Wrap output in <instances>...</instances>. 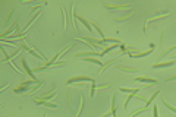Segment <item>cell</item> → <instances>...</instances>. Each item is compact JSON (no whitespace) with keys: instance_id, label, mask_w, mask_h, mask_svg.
I'll return each instance as SVG.
<instances>
[{"instance_id":"e575fe53","label":"cell","mask_w":176,"mask_h":117,"mask_svg":"<svg viewBox=\"0 0 176 117\" xmlns=\"http://www.w3.org/2000/svg\"><path fill=\"white\" fill-rule=\"evenodd\" d=\"M43 117H48V116H47V114H43Z\"/></svg>"},{"instance_id":"5b68a950","label":"cell","mask_w":176,"mask_h":117,"mask_svg":"<svg viewBox=\"0 0 176 117\" xmlns=\"http://www.w3.org/2000/svg\"><path fill=\"white\" fill-rule=\"evenodd\" d=\"M31 84H35L34 81H24V82H22V84H19L18 85V86H15L13 88V91L16 92V94H21V92H29V89H28V86H29V85Z\"/></svg>"},{"instance_id":"7a4b0ae2","label":"cell","mask_w":176,"mask_h":117,"mask_svg":"<svg viewBox=\"0 0 176 117\" xmlns=\"http://www.w3.org/2000/svg\"><path fill=\"white\" fill-rule=\"evenodd\" d=\"M94 78H90V76H85V75H79V76H74V78H69L66 81L68 85H74V84H78V82H93Z\"/></svg>"},{"instance_id":"9c48e42d","label":"cell","mask_w":176,"mask_h":117,"mask_svg":"<svg viewBox=\"0 0 176 117\" xmlns=\"http://www.w3.org/2000/svg\"><path fill=\"white\" fill-rule=\"evenodd\" d=\"M103 6L107 7V9H112V10H128L129 9V5H110V3H103Z\"/></svg>"},{"instance_id":"d6986e66","label":"cell","mask_w":176,"mask_h":117,"mask_svg":"<svg viewBox=\"0 0 176 117\" xmlns=\"http://www.w3.org/2000/svg\"><path fill=\"white\" fill-rule=\"evenodd\" d=\"M175 50H176V46H172V47H169L167 50H164V51H162V53H160V56H159V60H163V58H164V57H167V56H169L170 53H172V51H175Z\"/></svg>"},{"instance_id":"ac0fdd59","label":"cell","mask_w":176,"mask_h":117,"mask_svg":"<svg viewBox=\"0 0 176 117\" xmlns=\"http://www.w3.org/2000/svg\"><path fill=\"white\" fill-rule=\"evenodd\" d=\"M91 26H93V28H94L95 31H97V32H98V35H100V40H103V41H104V40H106V37H104V34H103L101 28H100V26H98V24H97V22H95V21H91Z\"/></svg>"},{"instance_id":"1f68e13d","label":"cell","mask_w":176,"mask_h":117,"mask_svg":"<svg viewBox=\"0 0 176 117\" xmlns=\"http://www.w3.org/2000/svg\"><path fill=\"white\" fill-rule=\"evenodd\" d=\"M153 117H159V108L156 104H153Z\"/></svg>"},{"instance_id":"30bf717a","label":"cell","mask_w":176,"mask_h":117,"mask_svg":"<svg viewBox=\"0 0 176 117\" xmlns=\"http://www.w3.org/2000/svg\"><path fill=\"white\" fill-rule=\"evenodd\" d=\"M135 82H144V84H147V85H157L159 84L157 79H151V78H147V76H136Z\"/></svg>"},{"instance_id":"44dd1931","label":"cell","mask_w":176,"mask_h":117,"mask_svg":"<svg viewBox=\"0 0 176 117\" xmlns=\"http://www.w3.org/2000/svg\"><path fill=\"white\" fill-rule=\"evenodd\" d=\"M110 111H112V114H113V117H117V114H116V95L113 94L112 95V103H110Z\"/></svg>"},{"instance_id":"52a82bcc","label":"cell","mask_w":176,"mask_h":117,"mask_svg":"<svg viewBox=\"0 0 176 117\" xmlns=\"http://www.w3.org/2000/svg\"><path fill=\"white\" fill-rule=\"evenodd\" d=\"M74 7L75 5L74 3H71V7L68 9V16H69V22L72 24V26H74V29L75 31H79V26L75 24V12H74Z\"/></svg>"},{"instance_id":"4fadbf2b","label":"cell","mask_w":176,"mask_h":117,"mask_svg":"<svg viewBox=\"0 0 176 117\" xmlns=\"http://www.w3.org/2000/svg\"><path fill=\"white\" fill-rule=\"evenodd\" d=\"M40 15H41V9H40V10H37V12H35L34 15H33V18H31V19L28 21L27 26L24 28V32H27V29H28V28H29V26H31V25H33V24H34V22H35V21H37V19H38V18H40Z\"/></svg>"},{"instance_id":"5bb4252c","label":"cell","mask_w":176,"mask_h":117,"mask_svg":"<svg viewBox=\"0 0 176 117\" xmlns=\"http://www.w3.org/2000/svg\"><path fill=\"white\" fill-rule=\"evenodd\" d=\"M116 69L126 72V73H135V72H140L138 67H128V66H123V65H116Z\"/></svg>"},{"instance_id":"cb8c5ba5","label":"cell","mask_w":176,"mask_h":117,"mask_svg":"<svg viewBox=\"0 0 176 117\" xmlns=\"http://www.w3.org/2000/svg\"><path fill=\"white\" fill-rule=\"evenodd\" d=\"M72 47H75L74 43H71V44H68V46H65V47H63V48H62V51H59V58L63 57V56H65V53L69 51V50H71Z\"/></svg>"},{"instance_id":"83f0119b","label":"cell","mask_w":176,"mask_h":117,"mask_svg":"<svg viewBox=\"0 0 176 117\" xmlns=\"http://www.w3.org/2000/svg\"><path fill=\"white\" fill-rule=\"evenodd\" d=\"M84 103H85V100H84V95H81V98H79V110H78V113H76V117H81L82 110H84Z\"/></svg>"},{"instance_id":"9a60e30c","label":"cell","mask_w":176,"mask_h":117,"mask_svg":"<svg viewBox=\"0 0 176 117\" xmlns=\"http://www.w3.org/2000/svg\"><path fill=\"white\" fill-rule=\"evenodd\" d=\"M35 104H38V105H43V107H48V108H57V105L53 104V103H48V101H43V100H33Z\"/></svg>"},{"instance_id":"ba28073f","label":"cell","mask_w":176,"mask_h":117,"mask_svg":"<svg viewBox=\"0 0 176 117\" xmlns=\"http://www.w3.org/2000/svg\"><path fill=\"white\" fill-rule=\"evenodd\" d=\"M101 57V51H95V50H90V51H81V53H76L75 57Z\"/></svg>"},{"instance_id":"e0dca14e","label":"cell","mask_w":176,"mask_h":117,"mask_svg":"<svg viewBox=\"0 0 176 117\" xmlns=\"http://www.w3.org/2000/svg\"><path fill=\"white\" fill-rule=\"evenodd\" d=\"M112 65H117V57L110 58L107 63H104V65H103V67H101V70H100V75H103V73H104V70H107V69H109V67H110Z\"/></svg>"},{"instance_id":"d6a6232c","label":"cell","mask_w":176,"mask_h":117,"mask_svg":"<svg viewBox=\"0 0 176 117\" xmlns=\"http://www.w3.org/2000/svg\"><path fill=\"white\" fill-rule=\"evenodd\" d=\"M172 81H176V75H172L169 78H166V82H172Z\"/></svg>"},{"instance_id":"4316f807","label":"cell","mask_w":176,"mask_h":117,"mask_svg":"<svg viewBox=\"0 0 176 117\" xmlns=\"http://www.w3.org/2000/svg\"><path fill=\"white\" fill-rule=\"evenodd\" d=\"M140 89L141 88H119V91H122V92H128V94H134V92H140Z\"/></svg>"},{"instance_id":"f1b7e54d","label":"cell","mask_w":176,"mask_h":117,"mask_svg":"<svg viewBox=\"0 0 176 117\" xmlns=\"http://www.w3.org/2000/svg\"><path fill=\"white\" fill-rule=\"evenodd\" d=\"M66 65H68V63H66L65 60H62V62H56V63H53V65L48 67V70H50V69H56V67H63V66H66Z\"/></svg>"},{"instance_id":"6da1fadb","label":"cell","mask_w":176,"mask_h":117,"mask_svg":"<svg viewBox=\"0 0 176 117\" xmlns=\"http://www.w3.org/2000/svg\"><path fill=\"white\" fill-rule=\"evenodd\" d=\"M56 92H57V86H53L50 91L44 92V94H40V95H37V97H33V100H43V101H48V100H52V98L56 97Z\"/></svg>"},{"instance_id":"603a6c76","label":"cell","mask_w":176,"mask_h":117,"mask_svg":"<svg viewBox=\"0 0 176 117\" xmlns=\"http://www.w3.org/2000/svg\"><path fill=\"white\" fill-rule=\"evenodd\" d=\"M135 15V12H131V13H126V15H123L121 18H115V22H123V21H128L129 18H132Z\"/></svg>"},{"instance_id":"277c9868","label":"cell","mask_w":176,"mask_h":117,"mask_svg":"<svg viewBox=\"0 0 176 117\" xmlns=\"http://www.w3.org/2000/svg\"><path fill=\"white\" fill-rule=\"evenodd\" d=\"M21 63H22V66H24V69H25V73L31 76V81H34V82H37V84H40L41 81H40V79H37V76H35L34 70H33V69H31V67L28 66L27 60H25V58H21Z\"/></svg>"},{"instance_id":"ffe728a7","label":"cell","mask_w":176,"mask_h":117,"mask_svg":"<svg viewBox=\"0 0 176 117\" xmlns=\"http://www.w3.org/2000/svg\"><path fill=\"white\" fill-rule=\"evenodd\" d=\"M60 12H62V22H63V29H68V21H66V10L65 7L60 6Z\"/></svg>"},{"instance_id":"2e32d148","label":"cell","mask_w":176,"mask_h":117,"mask_svg":"<svg viewBox=\"0 0 176 117\" xmlns=\"http://www.w3.org/2000/svg\"><path fill=\"white\" fill-rule=\"evenodd\" d=\"M154 51V48H148L147 51H140V53H135V54H131L129 57L132 58H141V57H145V56H148V54H151V53Z\"/></svg>"},{"instance_id":"7402d4cb","label":"cell","mask_w":176,"mask_h":117,"mask_svg":"<svg viewBox=\"0 0 176 117\" xmlns=\"http://www.w3.org/2000/svg\"><path fill=\"white\" fill-rule=\"evenodd\" d=\"M150 108H151V107H142V108H138V110L132 111V113H131L128 117H135V116H138V114H141V113H145V111H148Z\"/></svg>"},{"instance_id":"7c38bea8","label":"cell","mask_w":176,"mask_h":117,"mask_svg":"<svg viewBox=\"0 0 176 117\" xmlns=\"http://www.w3.org/2000/svg\"><path fill=\"white\" fill-rule=\"evenodd\" d=\"M176 63V60H169V62H160V63H156L153 65V69H164V67H170Z\"/></svg>"},{"instance_id":"d590c367","label":"cell","mask_w":176,"mask_h":117,"mask_svg":"<svg viewBox=\"0 0 176 117\" xmlns=\"http://www.w3.org/2000/svg\"><path fill=\"white\" fill-rule=\"evenodd\" d=\"M112 117H113V116H112Z\"/></svg>"},{"instance_id":"8fae6325","label":"cell","mask_w":176,"mask_h":117,"mask_svg":"<svg viewBox=\"0 0 176 117\" xmlns=\"http://www.w3.org/2000/svg\"><path fill=\"white\" fill-rule=\"evenodd\" d=\"M76 21H79L82 25L87 28L88 32H93V26H91V22H90V21H87L85 18H82V16H79V15H75V22H76Z\"/></svg>"},{"instance_id":"836d02e7","label":"cell","mask_w":176,"mask_h":117,"mask_svg":"<svg viewBox=\"0 0 176 117\" xmlns=\"http://www.w3.org/2000/svg\"><path fill=\"white\" fill-rule=\"evenodd\" d=\"M110 116H113V114H112V111L109 110V111H106V113H104L101 117H110Z\"/></svg>"},{"instance_id":"3957f363","label":"cell","mask_w":176,"mask_h":117,"mask_svg":"<svg viewBox=\"0 0 176 117\" xmlns=\"http://www.w3.org/2000/svg\"><path fill=\"white\" fill-rule=\"evenodd\" d=\"M19 46L22 47V48H24L25 51H28V53H29V54H33V56H34L35 58H41V60H44V57H43V56H41L40 53L37 51V50H34V48H31V47H28V44H27V43H25V41H24V38H21V41H19Z\"/></svg>"},{"instance_id":"4dcf8cb0","label":"cell","mask_w":176,"mask_h":117,"mask_svg":"<svg viewBox=\"0 0 176 117\" xmlns=\"http://www.w3.org/2000/svg\"><path fill=\"white\" fill-rule=\"evenodd\" d=\"M135 98H136V100H141V101H144V103H147V101H148V100H147V97H144L142 94H136Z\"/></svg>"},{"instance_id":"484cf974","label":"cell","mask_w":176,"mask_h":117,"mask_svg":"<svg viewBox=\"0 0 176 117\" xmlns=\"http://www.w3.org/2000/svg\"><path fill=\"white\" fill-rule=\"evenodd\" d=\"M159 95H160V91H156V92H154V94L151 95V98H150L148 101L145 103V107H151V104H153V101H154V100H156V98L159 97Z\"/></svg>"},{"instance_id":"d4e9b609","label":"cell","mask_w":176,"mask_h":117,"mask_svg":"<svg viewBox=\"0 0 176 117\" xmlns=\"http://www.w3.org/2000/svg\"><path fill=\"white\" fill-rule=\"evenodd\" d=\"M162 104L164 105L166 108H169L170 111H173V113H175V114H176V107H175V105H172V104H170V103H167V101H166L164 98H162Z\"/></svg>"},{"instance_id":"8992f818","label":"cell","mask_w":176,"mask_h":117,"mask_svg":"<svg viewBox=\"0 0 176 117\" xmlns=\"http://www.w3.org/2000/svg\"><path fill=\"white\" fill-rule=\"evenodd\" d=\"M19 29V25H18V21H13V24H12V26H9L7 29H5L3 32H2V40H6V37H9L10 34H12V31H18ZM19 32V31H18Z\"/></svg>"},{"instance_id":"f546056e","label":"cell","mask_w":176,"mask_h":117,"mask_svg":"<svg viewBox=\"0 0 176 117\" xmlns=\"http://www.w3.org/2000/svg\"><path fill=\"white\" fill-rule=\"evenodd\" d=\"M13 12H15V9H12V10L9 12V15H7V18H6V19H5V24H3V25H5V26L7 25V22H9V19L12 18V15H13Z\"/></svg>"}]
</instances>
